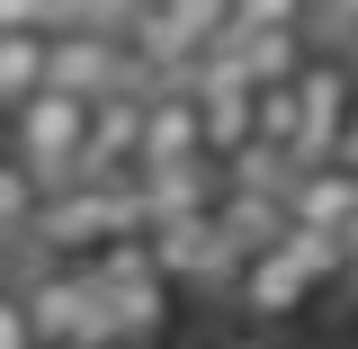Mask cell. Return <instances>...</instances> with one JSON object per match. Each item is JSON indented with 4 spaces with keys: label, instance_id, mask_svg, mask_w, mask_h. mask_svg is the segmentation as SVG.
<instances>
[{
    "label": "cell",
    "instance_id": "cell-3",
    "mask_svg": "<svg viewBox=\"0 0 358 349\" xmlns=\"http://www.w3.org/2000/svg\"><path fill=\"white\" fill-rule=\"evenodd\" d=\"M278 197H287V224H313V233H341L350 242L358 233V152L341 143V152L296 162V171L278 179Z\"/></svg>",
    "mask_w": 358,
    "mask_h": 349
},
{
    "label": "cell",
    "instance_id": "cell-5",
    "mask_svg": "<svg viewBox=\"0 0 358 349\" xmlns=\"http://www.w3.org/2000/svg\"><path fill=\"white\" fill-rule=\"evenodd\" d=\"M350 117H358V81L341 63H296V162L313 152H341L350 143Z\"/></svg>",
    "mask_w": 358,
    "mask_h": 349
},
{
    "label": "cell",
    "instance_id": "cell-1",
    "mask_svg": "<svg viewBox=\"0 0 358 349\" xmlns=\"http://www.w3.org/2000/svg\"><path fill=\"white\" fill-rule=\"evenodd\" d=\"M0 126H9V143H18L45 179H81V152H90V99H81V90L36 81Z\"/></svg>",
    "mask_w": 358,
    "mask_h": 349
},
{
    "label": "cell",
    "instance_id": "cell-10",
    "mask_svg": "<svg viewBox=\"0 0 358 349\" xmlns=\"http://www.w3.org/2000/svg\"><path fill=\"white\" fill-rule=\"evenodd\" d=\"M305 27H313V36H331V45H358V0H313Z\"/></svg>",
    "mask_w": 358,
    "mask_h": 349
},
{
    "label": "cell",
    "instance_id": "cell-7",
    "mask_svg": "<svg viewBox=\"0 0 358 349\" xmlns=\"http://www.w3.org/2000/svg\"><path fill=\"white\" fill-rule=\"evenodd\" d=\"M45 36L54 27H0V117L45 81Z\"/></svg>",
    "mask_w": 358,
    "mask_h": 349
},
{
    "label": "cell",
    "instance_id": "cell-8",
    "mask_svg": "<svg viewBox=\"0 0 358 349\" xmlns=\"http://www.w3.org/2000/svg\"><path fill=\"white\" fill-rule=\"evenodd\" d=\"M313 0H224V36H251V27H305Z\"/></svg>",
    "mask_w": 358,
    "mask_h": 349
},
{
    "label": "cell",
    "instance_id": "cell-6",
    "mask_svg": "<svg viewBox=\"0 0 358 349\" xmlns=\"http://www.w3.org/2000/svg\"><path fill=\"white\" fill-rule=\"evenodd\" d=\"M45 188H54V179H45L36 162H27V152H18V143L0 134V260H18V251L36 242V215H45Z\"/></svg>",
    "mask_w": 358,
    "mask_h": 349
},
{
    "label": "cell",
    "instance_id": "cell-2",
    "mask_svg": "<svg viewBox=\"0 0 358 349\" xmlns=\"http://www.w3.org/2000/svg\"><path fill=\"white\" fill-rule=\"evenodd\" d=\"M45 81L99 99V90H117V81H152V63H143V45L126 27H54L45 36Z\"/></svg>",
    "mask_w": 358,
    "mask_h": 349
},
{
    "label": "cell",
    "instance_id": "cell-4",
    "mask_svg": "<svg viewBox=\"0 0 358 349\" xmlns=\"http://www.w3.org/2000/svg\"><path fill=\"white\" fill-rule=\"evenodd\" d=\"M188 152H206V90H197V72H152L143 81V162L134 171L188 162Z\"/></svg>",
    "mask_w": 358,
    "mask_h": 349
},
{
    "label": "cell",
    "instance_id": "cell-9",
    "mask_svg": "<svg viewBox=\"0 0 358 349\" xmlns=\"http://www.w3.org/2000/svg\"><path fill=\"white\" fill-rule=\"evenodd\" d=\"M36 305H27V278H0V349H36Z\"/></svg>",
    "mask_w": 358,
    "mask_h": 349
},
{
    "label": "cell",
    "instance_id": "cell-11",
    "mask_svg": "<svg viewBox=\"0 0 358 349\" xmlns=\"http://www.w3.org/2000/svg\"><path fill=\"white\" fill-rule=\"evenodd\" d=\"M0 27H54V0H0Z\"/></svg>",
    "mask_w": 358,
    "mask_h": 349
}]
</instances>
